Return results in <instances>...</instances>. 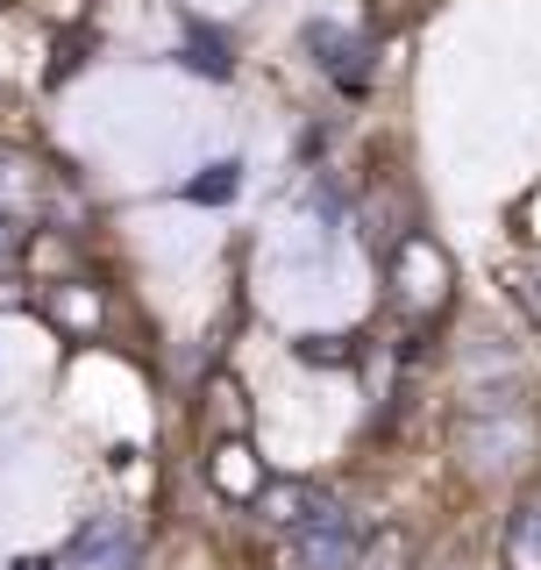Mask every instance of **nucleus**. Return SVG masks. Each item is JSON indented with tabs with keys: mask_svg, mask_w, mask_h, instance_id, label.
<instances>
[{
	"mask_svg": "<svg viewBox=\"0 0 541 570\" xmlns=\"http://www.w3.org/2000/svg\"><path fill=\"white\" fill-rule=\"evenodd\" d=\"M534 450H541V435H534V421L520 414V392L513 385L471 392V400H463V414H456V456L471 463L478 478H506Z\"/></svg>",
	"mask_w": 541,
	"mask_h": 570,
	"instance_id": "obj_1",
	"label": "nucleus"
},
{
	"mask_svg": "<svg viewBox=\"0 0 541 570\" xmlns=\"http://www.w3.org/2000/svg\"><path fill=\"white\" fill-rule=\"evenodd\" d=\"M392 293H400V307L413 321H427V314L449 307V257L427 236H413V228L392 243Z\"/></svg>",
	"mask_w": 541,
	"mask_h": 570,
	"instance_id": "obj_2",
	"label": "nucleus"
},
{
	"mask_svg": "<svg viewBox=\"0 0 541 570\" xmlns=\"http://www.w3.org/2000/svg\"><path fill=\"white\" fill-rule=\"evenodd\" d=\"M293 549H299V570H350L356 549H364V528L350 521V507L321 499V507L293 528Z\"/></svg>",
	"mask_w": 541,
	"mask_h": 570,
	"instance_id": "obj_3",
	"label": "nucleus"
},
{
	"mask_svg": "<svg viewBox=\"0 0 541 570\" xmlns=\"http://www.w3.org/2000/svg\"><path fill=\"white\" fill-rule=\"evenodd\" d=\"M207 485L222 492V499H243V507H257V492L270 485V471H264V456L249 450L243 435H228V442H214V450H207Z\"/></svg>",
	"mask_w": 541,
	"mask_h": 570,
	"instance_id": "obj_4",
	"label": "nucleus"
},
{
	"mask_svg": "<svg viewBox=\"0 0 541 570\" xmlns=\"http://www.w3.org/2000/svg\"><path fill=\"white\" fill-rule=\"evenodd\" d=\"M306 50H314V65L328 71L335 86H350V94H364V86H371V65H364L371 50L356 43L350 29H335V22H314V29H306Z\"/></svg>",
	"mask_w": 541,
	"mask_h": 570,
	"instance_id": "obj_5",
	"label": "nucleus"
},
{
	"mask_svg": "<svg viewBox=\"0 0 541 570\" xmlns=\"http://www.w3.org/2000/svg\"><path fill=\"white\" fill-rule=\"evenodd\" d=\"M506 570H541V485L520 499L506 521Z\"/></svg>",
	"mask_w": 541,
	"mask_h": 570,
	"instance_id": "obj_6",
	"label": "nucleus"
},
{
	"mask_svg": "<svg viewBox=\"0 0 541 570\" xmlns=\"http://www.w3.org/2000/svg\"><path fill=\"white\" fill-rule=\"evenodd\" d=\"M257 507H264V521H270V528H299L306 513L321 507V492H314V485H299V478H270V485L257 492Z\"/></svg>",
	"mask_w": 541,
	"mask_h": 570,
	"instance_id": "obj_7",
	"label": "nucleus"
},
{
	"mask_svg": "<svg viewBox=\"0 0 541 570\" xmlns=\"http://www.w3.org/2000/svg\"><path fill=\"white\" fill-rule=\"evenodd\" d=\"M350 570H413V534L406 528H371Z\"/></svg>",
	"mask_w": 541,
	"mask_h": 570,
	"instance_id": "obj_8",
	"label": "nucleus"
},
{
	"mask_svg": "<svg viewBox=\"0 0 541 570\" xmlns=\"http://www.w3.org/2000/svg\"><path fill=\"white\" fill-rule=\"evenodd\" d=\"M506 299L520 307V321H528V328H541V249H534V257H513V264H506Z\"/></svg>",
	"mask_w": 541,
	"mask_h": 570,
	"instance_id": "obj_9",
	"label": "nucleus"
},
{
	"mask_svg": "<svg viewBox=\"0 0 541 570\" xmlns=\"http://www.w3.org/2000/svg\"><path fill=\"white\" fill-rule=\"evenodd\" d=\"M79 557L94 563V570H129L136 563V542H129V534H115V528H94L79 542Z\"/></svg>",
	"mask_w": 541,
	"mask_h": 570,
	"instance_id": "obj_10",
	"label": "nucleus"
},
{
	"mask_svg": "<svg viewBox=\"0 0 541 570\" xmlns=\"http://www.w3.org/2000/svg\"><path fill=\"white\" fill-rule=\"evenodd\" d=\"M50 314H58L65 328H94V321H100V299L86 293V285H65V293L50 299Z\"/></svg>",
	"mask_w": 541,
	"mask_h": 570,
	"instance_id": "obj_11",
	"label": "nucleus"
},
{
	"mask_svg": "<svg viewBox=\"0 0 541 570\" xmlns=\"http://www.w3.org/2000/svg\"><path fill=\"white\" fill-rule=\"evenodd\" d=\"M186 65L207 71V79H228V71H236V65H228V43H222V36H193V43H186Z\"/></svg>",
	"mask_w": 541,
	"mask_h": 570,
	"instance_id": "obj_12",
	"label": "nucleus"
},
{
	"mask_svg": "<svg viewBox=\"0 0 541 570\" xmlns=\"http://www.w3.org/2000/svg\"><path fill=\"white\" fill-rule=\"evenodd\" d=\"M236 186H243V178H236V165H207V171H200V178L186 186V200H214V207H222V200H228Z\"/></svg>",
	"mask_w": 541,
	"mask_h": 570,
	"instance_id": "obj_13",
	"label": "nucleus"
},
{
	"mask_svg": "<svg viewBox=\"0 0 541 570\" xmlns=\"http://www.w3.org/2000/svg\"><path fill=\"white\" fill-rule=\"evenodd\" d=\"M299 356H306V364H342V356H356V350H342L335 335H306V343H299Z\"/></svg>",
	"mask_w": 541,
	"mask_h": 570,
	"instance_id": "obj_14",
	"label": "nucleus"
},
{
	"mask_svg": "<svg viewBox=\"0 0 541 570\" xmlns=\"http://www.w3.org/2000/svg\"><path fill=\"white\" fill-rule=\"evenodd\" d=\"M8 249H14V236H8V222H0V257H8Z\"/></svg>",
	"mask_w": 541,
	"mask_h": 570,
	"instance_id": "obj_15",
	"label": "nucleus"
},
{
	"mask_svg": "<svg viewBox=\"0 0 541 570\" xmlns=\"http://www.w3.org/2000/svg\"><path fill=\"white\" fill-rule=\"evenodd\" d=\"M0 8H14V0H0Z\"/></svg>",
	"mask_w": 541,
	"mask_h": 570,
	"instance_id": "obj_16",
	"label": "nucleus"
}]
</instances>
